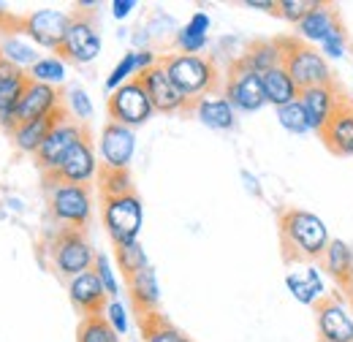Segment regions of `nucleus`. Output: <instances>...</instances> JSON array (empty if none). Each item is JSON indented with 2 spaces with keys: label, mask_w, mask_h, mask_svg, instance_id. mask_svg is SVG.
<instances>
[{
  "label": "nucleus",
  "mask_w": 353,
  "mask_h": 342,
  "mask_svg": "<svg viewBox=\"0 0 353 342\" xmlns=\"http://www.w3.org/2000/svg\"><path fill=\"white\" fill-rule=\"evenodd\" d=\"M280 225V248L285 263H299V261H321L332 237L326 223L312 212L288 207L277 217Z\"/></svg>",
  "instance_id": "1"
},
{
  "label": "nucleus",
  "mask_w": 353,
  "mask_h": 342,
  "mask_svg": "<svg viewBox=\"0 0 353 342\" xmlns=\"http://www.w3.org/2000/svg\"><path fill=\"white\" fill-rule=\"evenodd\" d=\"M161 66L166 68L172 82L179 87V92L193 103L199 98H207L212 90H218V85H221V71H218L215 60L201 57V54H182V52L163 54Z\"/></svg>",
  "instance_id": "2"
},
{
  "label": "nucleus",
  "mask_w": 353,
  "mask_h": 342,
  "mask_svg": "<svg viewBox=\"0 0 353 342\" xmlns=\"http://www.w3.org/2000/svg\"><path fill=\"white\" fill-rule=\"evenodd\" d=\"M280 46H283V68L291 74L299 90L334 85V74L326 57L321 54V49L310 46L302 39H280Z\"/></svg>",
  "instance_id": "3"
},
{
  "label": "nucleus",
  "mask_w": 353,
  "mask_h": 342,
  "mask_svg": "<svg viewBox=\"0 0 353 342\" xmlns=\"http://www.w3.org/2000/svg\"><path fill=\"white\" fill-rule=\"evenodd\" d=\"M101 220H103V228H106L109 239L114 242V248L139 242V234L144 225V207H141V199L136 196V190L123 193V196H112V199H101Z\"/></svg>",
  "instance_id": "4"
},
{
  "label": "nucleus",
  "mask_w": 353,
  "mask_h": 342,
  "mask_svg": "<svg viewBox=\"0 0 353 342\" xmlns=\"http://www.w3.org/2000/svg\"><path fill=\"white\" fill-rule=\"evenodd\" d=\"M95 250L88 242L85 231H74V228H60L54 237H52V245H49V258H52V266L57 274L74 280L79 274L90 272L95 266Z\"/></svg>",
  "instance_id": "5"
},
{
  "label": "nucleus",
  "mask_w": 353,
  "mask_h": 342,
  "mask_svg": "<svg viewBox=\"0 0 353 342\" xmlns=\"http://www.w3.org/2000/svg\"><path fill=\"white\" fill-rule=\"evenodd\" d=\"M49 212L63 225L74 231H85L92 217V190L90 185H49Z\"/></svg>",
  "instance_id": "6"
},
{
  "label": "nucleus",
  "mask_w": 353,
  "mask_h": 342,
  "mask_svg": "<svg viewBox=\"0 0 353 342\" xmlns=\"http://www.w3.org/2000/svg\"><path fill=\"white\" fill-rule=\"evenodd\" d=\"M106 109H109V120L120 123L125 128H139L155 114V106H152V101H150V95H147L139 77L131 79L128 85L117 87L114 92H109Z\"/></svg>",
  "instance_id": "7"
},
{
  "label": "nucleus",
  "mask_w": 353,
  "mask_h": 342,
  "mask_svg": "<svg viewBox=\"0 0 353 342\" xmlns=\"http://www.w3.org/2000/svg\"><path fill=\"white\" fill-rule=\"evenodd\" d=\"M60 57L71 60V63H92L101 54V33L95 28L92 11H74L71 14V25L65 30V39L57 49Z\"/></svg>",
  "instance_id": "8"
},
{
  "label": "nucleus",
  "mask_w": 353,
  "mask_h": 342,
  "mask_svg": "<svg viewBox=\"0 0 353 342\" xmlns=\"http://www.w3.org/2000/svg\"><path fill=\"white\" fill-rule=\"evenodd\" d=\"M225 98L236 112H259L266 103L261 74L248 68L239 57L231 60L225 74Z\"/></svg>",
  "instance_id": "9"
},
{
  "label": "nucleus",
  "mask_w": 353,
  "mask_h": 342,
  "mask_svg": "<svg viewBox=\"0 0 353 342\" xmlns=\"http://www.w3.org/2000/svg\"><path fill=\"white\" fill-rule=\"evenodd\" d=\"M90 130L88 125H82V123H77L74 117H68V120H63V123H57L52 133L46 136V141L41 144V150L33 155L36 158V163H39V169L44 171V174H52V171L60 166V161L88 136Z\"/></svg>",
  "instance_id": "10"
},
{
  "label": "nucleus",
  "mask_w": 353,
  "mask_h": 342,
  "mask_svg": "<svg viewBox=\"0 0 353 342\" xmlns=\"http://www.w3.org/2000/svg\"><path fill=\"white\" fill-rule=\"evenodd\" d=\"M98 158H95V147H92V136H85L63 161L60 166L46 174L49 185L52 182H63V185H90L92 179H98Z\"/></svg>",
  "instance_id": "11"
},
{
  "label": "nucleus",
  "mask_w": 353,
  "mask_h": 342,
  "mask_svg": "<svg viewBox=\"0 0 353 342\" xmlns=\"http://www.w3.org/2000/svg\"><path fill=\"white\" fill-rule=\"evenodd\" d=\"M321 342H353V315L343 294H326L315 304Z\"/></svg>",
  "instance_id": "12"
},
{
  "label": "nucleus",
  "mask_w": 353,
  "mask_h": 342,
  "mask_svg": "<svg viewBox=\"0 0 353 342\" xmlns=\"http://www.w3.org/2000/svg\"><path fill=\"white\" fill-rule=\"evenodd\" d=\"M139 79H141V85L147 90L155 112H161V114H179V112H190L193 109V101H188L179 92V87L172 82V77L166 74V68L161 66V60L150 71H144Z\"/></svg>",
  "instance_id": "13"
},
{
  "label": "nucleus",
  "mask_w": 353,
  "mask_h": 342,
  "mask_svg": "<svg viewBox=\"0 0 353 342\" xmlns=\"http://www.w3.org/2000/svg\"><path fill=\"white\" fill-rule=\"evenodd\" d=\"M133 150H136L133 128H125V125L112 123V120L101 128V139H98L101 169L128 171V166H131L133 161Z\"/></svg>",
  "instance_id": "14"
},
{
  "label": "nucleus",
  "mask_w": 353,
  "mask_h": 342,
  "mask_svg": "<svg viewBox=\"0 0 353 342\" xmlns=\"http://www.w3.org/2000/svg\"><path fill=\"white\" fill-rule=\"evenodd\" d=\"M68 25H71V14L57 11V8H39L19 22V28L30 36V41H36L44 49H52V52L60 49Z\"/></svg>",
  "instance_id": "15"
},
{
  "label": "nucleus",
  "mask_w": 353,
  "mask_h": 342,
  "mask_svg": "<svg viewBox=\"0 0 353 342\" xmlns=\"http://www.w3.org/2000/svg\"><path fill=\"white\" fill-rule=\"evenodd\" d=\"M63 103V92L52 85H41V82H33L25 90L17 112H14V120H11V130L19 128V125H28V123H36L41 117H49L52 112H57Z\"/></svg>",
  "instance_id": "16"
},
{
  "label": "nucleus",
  "mask_w": 353,
  "mask_h": 342,
  "mask_svg": "<svg viewBox=\"0 0 353 342\" xmlns=\"http://www.w3.org/2000/svg\"><path fill=\"white\" fill-rule=\"evenodd\" d=\"M30 85V74L8 60H0V125L11 130L14 112Z\"/></svg>",
  "instance_id": "17"
},
{
  "label": "nucleus",
  "mask_w": 353,
  "mask_h": 342,
  "mask_svg": "<svg viewBox=\"0 0 353 342\" xmlns=\"http://www.w3.org/2000/svg\"><path fill=\"white\" fill-rule=\"evenodd\" d=\"M299 101H302V106H305L310 130H315V133L321 136V130L329 125L332 114L337 112V106H340V101H343V92H340L337 85L310 87V90H302Z\"/></svg>",
  "instance_id": "18"
},
{
  "label": "nucleus",
  "mask_w": 353,
  "mask_h": 342,
  "mask_svg": "<svg viewBox=\"0 0 353 342\" xmlns=\"http://www.w3.org/2000/svg\"><path fill=\"white\" fill-rule=\"evenodd\" d=\"M321 141L340 158H353V101L343 95L329 125L321 130Z\"/></svg>",
  "instance_id": "19"
},
{
  "label": "nucleus",
  "mask_w": 353,
  "mask_h": 342,
  "mask_svg": "<svg viewBox=\"0 0 353 342\" xmlns=\"http://www.w3.org/2000/svg\"><path fill=\"white\" fill-rule=\"evenodd\" d=\"M68 296L82 315H103V310L109 304V294H106L101 277L92 269L74 277V280H68Z\"/></svg>",
  "instance_id": "20"
},
{
  "label": "nucleus",
  "mask_w": 353,
  "mask_h": 342,
  "mask_svg": "<svg viewBox=\"0 0 353 342\" xmlns=\"http://www.w3.org/2000/svg\"><path fill=\"white\" fill-rule=\"evenodd\" d=\"M321 269L337 283V288L343 291V296L353 294V250L348 242L332 239L323 258H321Z\"/></svg>",
  "instance_id": "21"
},
{
  "label": "nucleus",
  "mask_w": 353,
  "mask_h": 342,
  "mask_svg": "<svg viewBox=\"0 0 353 342\" xmlns=\"http://www.w3.org/2000/svg\"><path fill=\"white\" fill-rule=\"evenodd\" d=\"M68 117H71V114H68V109H65V106H60V109H57V112H52L49 117H41V120H36V123H28V125L14 128L11 130L14 147H17L19 152L36 155V152L41 150V144L46 141V136L52 133V128H54L57 123L68 120Z\"/></svg>",
  "instance_id": "22"
},
{
  "label": "nucleus",
  "mask_w": 353,
  "mask_h": 342,
  "mask_svg": "<svg viewBox=\"0 0 353 342\" xmlns=\"http://www.w3.org/2000/svg\"><path fill=\"white\" fill-rule=\"evenodd\" d=\"M207 128L212 130H231L236 123V109L228 103L225 95H207V98H199L190 109Z\"/></svg>",
  "instance_id": "23"
},
{
  "label": "nucleus",
  "mask_w": 353,
  "mask_h": 342,
  "mask_svg": "<svg viewBox=\"0 0 353 342\" xmlns=\"http://www.w3.org/2000/svg\"><path fill=\"white\" fill-rule=\"evenodd\" d=\"M125 283H128V296L133 301V310L139 315L158 310V304H161V288H158V277H155V269L152 266L136 272Z\"/></svg>",
  "instance_id": "24"
},
{
  "label": "nucleus",
  "mask_w": 353,
  "mask_h": 342,
  "mask_svg": "<svg viewBox=\"0 0 353 342\" xmlns=\"http://www.w3.org/2000/svg\"><path fill=\"white\" fill-rule=\"evenodd\" d=\"M337 25H340L337 11H334L329 3H315L312 11L296 25V30H299V39H302V41L321 43Z\"/></svg>",
  "instance_id": "25"
},
{
  "label": "nucleus",
  "mask_w": 353,
  "mask_h": 342,
  "mask_svg": "<svg viewBox=\"0 0 353 342\" xmlns=\"http://www.w3.org/2000/svg\"><path fill=\"white\" fill-rule=\"evenodd\" d=\"M261 82H264L266 103H272V106H277V109H280V106H288V103H294V101H299V95H302V90L296 87V82L291 79V74H288L283 66L266 71L264 77H261Z\"/></svg>",
  "instance_id": "26"
},
{
  "label": "nucleus",
  "mask_w": 353,
  "mask_h": 342,
  "mask_svg": "<svg viewBox=\"0 0 353 342\" xmlns=\"http://www.w3.org/2000/svg\"><path fill=\"white\" fill-rule=\"evenodd\" d=\"M239 60H242L248 68H253L256 74L264 77L266 71L283 66V46H280V39H274V41H253L245 49V54H239Z\"/></svg>",
  "instance_id": "27"
},
{
  "label": "nucleus",
  "mask_w": 353,
  "mask_h": 342,
  "mask_svg": "<svg viewBox=\"0 0 353 342\" xmlns=\"http://www.w3.org/2000/svg\"><path fill=\"white\" fill-rule=\"evenodd\" d=\"M139 329H141L144 342H193L188 334H182L166 315H161L158 310L139 315Z\"/></svg>",
  "instance_id": "28"
},
{
  "label": "nucleus",
  "mask_w": 353,
  "mask_h": 342,
  "mask_svg": "<svg viewBox=\"0 0 353 342\" xmlns=\"http://www.w3.org/2000/svg\"><path fill=\"white\" fill-rule=\"evenodd\" d=\"M285 285H288V291L294 294V299L302 301V304H318V301L326 296V291H323V280H321V274H318V269H305L302 274H288L285 277Z\"/></svg>",
  "instance_id": "29"
},
{
  "label": "nucleus",
  "mask_w": 353,
  "mask_h": 342,
  "mask_svg": "<svg viewBox=\"0 0 353 342\" xmlns=\"http://www.w3.org/2000/svg\"><path fill=\"white\" fill-rule=\"evenodd\" d=\"M207 33H210V14L196 11L188 25L176 33V46L182 54H199L207 46Z\"/></svg>",
  "instance_id": "30"
},
{
  "label": "nucleus",
  "mask_w": 353,
  "mask_h": 342,
  "mask_svg": "<svg viewBox=\"0 0 353 342\" xmlns=\"http://www.w3.org/2000/svg\"><path fill=\"white\" fill-rule=\"evenodd\" d=\"M0 54H3V60L14 63V66H19V68H25V66L33 68V66L41 60L39 52H36V46L30 41H25V39H19V36L3 39V41H0Z\"/></svg>",
  "instance_id": "31"
},
{
  "label": "nucleus",
  "mask_w": 353,
  "mask_h": 342,
  "mask_svg": "<svg viewBox=\"0 0 353 342\" xmlns=\"http://www.w3.org/2000/svg\"><path fill=\"white\" fill-rule=\"evenodd\" d=\"M77 342H120V334L103 315H85L77 329Z\"/></svg>",
  "instance_id": "32"
},
{
  "label": "nucleus",
  "mask_w": 353,
  "mask_h": 342,
  "mask_svg": "<svg viewBox=\"0 0 353 342\" xmlns=\"http://www.w3.org/2000/svg\"><path fill=\"white\" fill-rule=\"evenodd\" d=\"M98 193H101V199H112V196L133 193L131 174H128V171L101 169L98 171Z\"/></svg>",
  "instance_id": "33"
},
{
  "label": "nucleus",
  "mask_w": 353,
  "mask_h": 342,
  "mask_svg": "<svg viewBox=\"0 0 353 342\" xmlns=\"http://www.w3.org/2000/svg\"><path fill=\"white\" fill-rule=\"evenodd\" d=\"M28 74H30L33 82L57 87L65 79V63H63L60 57H41L33 68H28Z\"/></svg>",
  "instance_id": "34"
},
{
  "label": "nucleus",
  "mask_w": 353,
  "mask_h": 342,
  "mask_svg": "<svg viewBox=\"0 0 353 342\" xmlns=\"http://www.w3.org/2000/svg\"><path fill=\"white\" fill-rule=\"evenodd\" d=\"M117 266L123 269V274H125V280H128L136 272L147 269L150 261H147L144 248H141L139 242H131V245H120V248H117Z\"/></svg>",
  "instance_id": "35"
},
{
  "label": "nucleus",
  "mask_w": 353,
  "mask_h": 342,
  "mask_svg": "<svg viewBox=\"0 0 353 342\" xmlns=\"http://www.w3.org/2000/svg\"><path fill=\"white\" fill-rule=\"evenodd\" d=\"M277 120H280V125L288 130V133H296V136H302V133L310 130L307 114H305L302 101H294V103H288V106H280V109H277Z\"/></svg>",
  "instance_id": "36"
},
{
  "label": "nucleus",
  "mask_w": 353,
  "mask_h": 342,
  "mask_svg": "<svg viewBox=\"0 0 353 342\" xmlns=\"http://www.w3.org/2000/svg\"><path fill=\"white\" fill-rule=\"evenodd\" d=\"M139 77V63H136V52H128V54H123V60L112 68V74H109V79H106V90L109 92H114L117 87L128 85L131 79Z\"/></svg>",
  "instance_id": "37"
},
{
  "label": "nucleus",
  "mask_w": 353,
  "mask_h": 342,
  "mask_svg": "<svg viewBox=\"0 0 353 342\" xmlns=\"http://www.w3.org/2000/svg\"><path fill=\"white\" fill-rule=\"evenodd\" d=\"M65 101H68V114L77 120V123H82V125H88V120L92 117V103H90V95L82 90V87H71L68 92H65Z\"/></svg>",
  "instance_id": "38"
},
{
  "label": "nucleus",
  "mask_w": 353,
  "mask_h": 342,
  "mask_svg": "<svg viewBox=\"0 0 353 342\" xmlns=\"http://www.w3.org/2000/svg\"><path fill=\"white\" fill-rule=\"evenodd\" d=\"M315 3H318V0H280V3H277V17H283L285 22L299 25L310 11H312Z\"/></svg>",
  "instance_id": "39"
},
{
  "label": "nucleus",
  "mask_w": 353,
  "mask_h": 342,
  "mask_svg": "<svg viewBox=\"0 0 353 342\" xmlns=\"http://www.w3.org/2000/svg\"><path fill=\"white\" fill-rule=\"evenodd\" d=\"M92 272L101 277V283H103V288H106L109 299H117V294H120V283H117V277H114V269H112L109 256L98 253V256H95V266H92Z\"/></svg>",
  "instance_id": "40"
},
{
  "label": "nucleus",
  "mask_w": 353,
  "mask_h": 342,
  "mask_svg": "<svg viewBox=\"0 0 353 342\" xmlns=\"http://www.w3.org/2000/svg\"><path fill=\"white\" fill-rule=\"evenodd\" d=\"M318 46H321V54H323V57H337V60H340V57L345 54V30H343V22H340L323 41L318 43Z\"/></svg>",
  "instance_id": "41"
},
{
  "label": "nucleus",
  "mask_w": 353,
  "mask_h": 342,
  "mask_svg": "<svg viewBox=\"0 0 353 342\" xmlns=\"http://www.w3.org/2000/svg\"><path fill=\"white\" fill-rule=\"evenodd\" d=\"M103 318L112 323V329H114L117 334H125V332H128V312H125V307L117 299H109L106 310H103Z\"/></svg>",
  "instance_id": "42"
},
{
  "label": "nucleus",
  "mask_w": 353,
  "mask_h": 342,
  "mask_svg": "<svg viewBox=\"0 0 353 342\" xmlns=\"http://www.w3.org/2000/svg\"><path fill=\"white\" fill-rule=\"evenodd\" d=\"M133 8H136V0H114V3H112V14H114V19H125Z\"/></svg>",
  "instance_id": "43"
},
{
  "label": "nucleus",
  "mask_w": 353,
  "mask_h": 342,
  "mask_svg": "<svg viewBox=\"0 0 353 342\" xmlns=\"http://www.w3.org/2000/svg\"><path fill=\"white\" fill-rule=\"evenodd\" d=\"M248 8H259V11H266V14H277V3L272 0H245Z\"/></svg>",
  "instance_id": "44"
},
{
  "label": "nucleus",
  "mask_w": 353,
  "mask_h": 342,
  "mask_svg": "<svg viewBox=\"0 0 353 342\" xmlns=\"http://www.w3.org/2000/svg\"><path fill=\"white\" fill-rule=\"evenodd\" d=\"M242 179L248 182V188H250V190H253L256 196H261V188H259V182H256V179H253V177H250L248 171H242Z\"/></svg>",
  "instance_id": "45"
},
{
  "label": "nucleus",
  "mask_w": 353,
  "mask_h": 342,
  "mask_svg": "<svg viewBox=\"0 0 353 342\" xmlns=\"http://www.w3.org/2000/svg\"><path fill=\"white\" fill-rule=\"evenodd\" d=\"M6 19H8V8L0 3V22H6Z\"/></svg>",
  "instance_id": "46"
},
{
  "label": "nucleus",
  "mask_w": 353,
  "mask_h": 342,
  "mask_svg": "<svg viewBox=\"0 0 353 342\" xmlns=\"http://www.w3.org/2000/svg\"><path fill=\"white\" fill-rule=\"evenodd\" d=\"M345 299H348V310H351V315H353V294H348Z\"/></svg>",
  "instance_id": "47"
},
{
  "label": "nucleus",
  "mask_w": 353,
  "mask_h": 342,
  "mask_svg": "<svg viewBox=\"0 0 353 342\" xmlns=\"http://www.w3.org/2000/svg\"><path fill=\"white\" fill-rule=\"evenodd\" d=\"M0 60H3V54H0Z\"/></svg>",
  "instance_id": "48"
}]
</instances>
